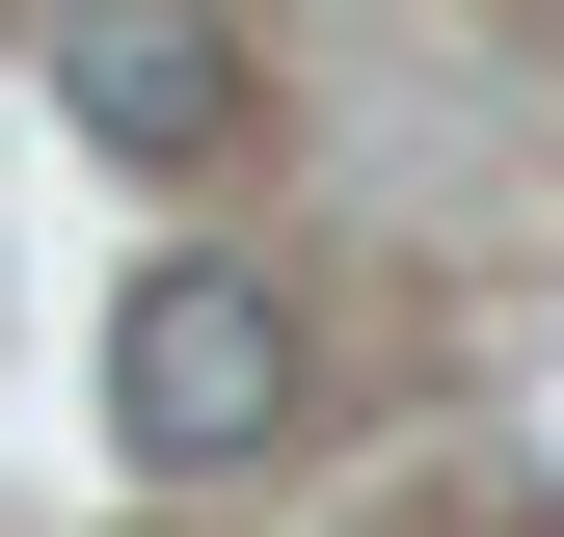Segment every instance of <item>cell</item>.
I'll list each match as a JSON object with an SVG mask.
<instances>
[{"label":"cell","mask_w":564,"mask_h":537,"mask_svg":"<svg viewBox=\"0 0 564 537\" xmlns=\"http://www.w3.org/2000/svg\"><path fill=\"white\" fill-rule=\"evenodd\" d=\"M108 430L162 457V484H242V457L296 430V296H269V268H216V242L134 268V296H108Z\"/></svg>","instance_id":"obj_1"},{"label":"cell","mask_w":564,"mask_h":537,"mask_svg":"<svg viewBox=\"0 0 564 537\" xmlns=\"http://www.w3.org/2000/svg\"><path fill=\"white\" fill-rule=\"evenodd\" d=\"M54 108H82L134 188H216V162H242V54H216V0H82V28H54Z\"/></svg>","instance_id":"obj_2"}]
</instances>
